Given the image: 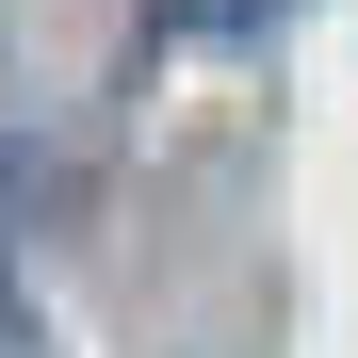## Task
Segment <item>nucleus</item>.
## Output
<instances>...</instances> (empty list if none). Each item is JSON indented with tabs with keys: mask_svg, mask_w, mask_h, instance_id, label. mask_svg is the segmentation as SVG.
I'll return each mask as SVG.
<instances>
[{
	"mask_svg": "<svg viewBox=\"0 0 358 358\" xmlns=\"http://www.w3.org/2000/svg\"><path fill=\"white\" fill-rule=\"evenodd\" d=\"M0 358H49V342H33V310H0Z\"/></svg>",
	"mask_w": 358,
	"mask_h": 358,
	"instance_id": "1",
	"label": "nucleus"
}]
</instances>
